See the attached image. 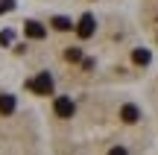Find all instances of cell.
<instances>
[{
  "instance_id": "cell-5",
  "label": "cell",
  "mask_w": 158,
  "mask_h": 155,
  "mask_svg": "<svg viewBox=\"0 0 158 155\" xmlns=\"http://www.w3.org/2000/svg\"><path fill=\"white\" fill-rule=\"evenodd\" d=\"M120 117H123V123H138L141 120V111H138L135 105H123V108H120Z\"/></svg>"
},
{
  "instance_id": "cell-10",
  "label": "cell",
  "mask_w": 158,
  "mask_h": 155,
  "mask_svg": "<svg viewBox=\"0 0 158 155\" xmlns=\"http://www.w3.org/2000/svg\"><path fill=\"white\" fill-rule=\"evenodd\" d=\"M12 41V32H0V44H9Z\"/></svg>"
},
{
  "instance_id": "cell-1",
  "label": "cell",
  "mask_w": 158,
  "mask_h": 155,
  "mask_svg": "<svg viewBox=\"0 0 158 155\" xmlns=\"http://www.w3.org/2000/svg\"><path fill=\"white\" fill-rule=\"evenodd\" d=\"M29 91H35V94H41V97H47V94H53V76L47 73H38L32 82H29Z\"/></svg>"
},
{
  "instance_id": "cell-11",
  "label": "cell",
  "mask_w": 158,
  "mask_h": 155,
  "mask_svg": "<svg viewBox=\"0 0 158 155\" xmlns=\"http://www.w3.org/2000/svg\"><path fill=\"white\" fill-rule=\"evenodd\" d=\"M108 155H126L123 146H114V149H108Z\"/></svg>"
},
{
  "instance_id": "cell-6",
  "label": "cell",
  "mask_w": 158,
  "mask_h": 155,
  "mask_svg": "<svg viewBox=\"0 0 158 155\" xmlns=\"http://www.w3.org/2000/svg\"><path fill=\"white\" fill-rule=\"evenodd\" d=\"M15 111V97L12 94H0V114H12Z\"/></svg>"
},
{
  "instance_id": "cell-9",
  "label": "cell",
  "mask_w": 158,
  "mask_h": 155,
  "mask_svg": "<svg viewBox=\"0 0 158 155\" xmlns=\"http://www.w3.org/2000/svg\"><path fill=\"white\" fill-rule=\"evenodd\" d=\"M132 59H135V64H149V53L147 50H135Z\"/></svg>"
},
{
  "instance_id": "cell-7",
  "label": "cell",
  "mask_w": 158,
  "mask_h": 155,
  "mask_svg": "<svg viewBox=\"0 0 158 155\" xmlns=\"http://www.w3.org/2000/svg\"><path fill=\"white\" fill-rule=\"evenodd\" d=\"M53 27H56V29H62V32H68V29L73 27V23H70V18H62V15H56V18H53Z\"/></svg>"
},
{
  "instance_id": "cell-2",
  "label": "cell",
  "mask_w": 158,
  "mask_h": 155,
  "mask_svg": "<svg viewBox=\"0 0 158 155\" xmlns=\"http://www.w3.org/2000/svg\"><path fill=\"white\" fill-rule=\"evenodd\" d=\"M53 108H56V117H62V120H68V117H73L76 105H73V100H68V97H59Z\"/></svg>"
},
{
  "instance_id": "cell-4",
  "label": "cell",
  "mask_w": 158,
  "mask_h": 155,
  "mask_svg": "<svg viewBox=\"0 0 158 155\" xmlns=\"http://www.w3.org/2000/svg\"><path fill=\"white\" fill-rule=\"evenodd\" d=\"M23 29H27V38H35V41L47 35V27H44V23H38V21H27V27H23Z\"/></svg>"
},
{
  "instance_id": "cell-8",
  "label": "cell",
  "mask_w": 158,
  "mask_h": 155,
  "mask_svg": "<svg viewBox=\"0 0 158 155\" xmlns=\"http://www.w3.org/2000/svg\"><path fill=\"white\" fill-rule=\"evenodd\" d=\"M64 59H68V62H82V50H79V47H68V50H64Z\"/></svg>"
},
{
  "instance_id": "cell-3",
  "label": "cell",
  "mask_w": 158,
  "mask_h": 155,
  "mask_svg": "<svg viewBox=\"0 0 158 155\" xmlns=\"http://www.w3.org/2000/svg\"><path fill=\"white\" fill-rule=\"evenodd\" d=\"M94 29H97L94 15H82V21H79V27H76V35H79V38H91Z\"/></svg>"
}]
</instances>
